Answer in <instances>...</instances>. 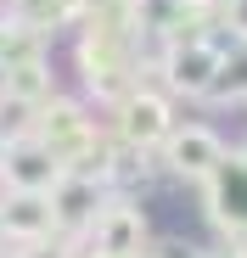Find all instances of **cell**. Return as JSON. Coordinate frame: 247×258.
Instances as JSON below:
<instances>
[{"label":"cell","mask_w":247,"mask_h":258,"mask_svg":"<svg viewBox=\"0 0 247 258\" xmlns=\"http://www.w3.org/2000/svg\"><path fill=\"white\" fill-rule=\"evenodd\" d=\"M202 202H208V219L241 247L247 241V152H230L208 180H202Z\"/></svg>","instance_id":"obj_1"},{"label":"cell","mask_w":247,"mask_h":258,"mask_svg":"<svg viewBox=\"0 0 247 258\" xmlns=\"http://www.w3.org/2000/svg\"><path fill=\"white\" fill-rule=\"evenodd\" d=\"M225 157H230V152H225V141H219V129H208V123H174L169 141H163V168L180 174V180H197V185L208 180Z\"/></svg>","instance_id":"obj_2"},{"label":"cell","mask_w":247,"mask_h":258,"mask_svg":"<svg viewBox=\"0 0 247 258\" xmlns=\"http://www.w3.org/2000/svg\"><path fill=\"white\" fill-rule=\"evenodd\" d=\"M62 174H68V163L39 141V135L12 141L6 157H0V180H6V191H56Z\"/></svg>","instance_id":"obj_3"},{"label":"cell","mask_w":247,"mask_h":258,"mask_svg":"<svg viewBox=\"0 0 247 258\" xmlns=\"http://www.w3.org/2000/svg\"><path fill=\"white\" fill-rule=\"evenodd\" d=\"M219 62H225V45H214V39H174V45L163 51L169 90H180V96H208L214 79H219Z\"/></svg>","instance_id":"obj_4"},{"label":"cell","mask_w":247,"mask_h":258,"mask_svg":"<svg viewBox=\"0 0 247 258\" xmlns=\"http://www.w3.org/2000/svg\"><path fill=\"white\" fill-rule=\"evenodd\" d=\"M169 129H174V118H169V101H163V96L130 90V96L118 101V141H124V146L152 152V146L169 141Z\"/></svg>","instance_id":"obj_5"},{"label":"cell","mask_w":247,"mask_h":258,"mask_svg":"<svg viewBox=\"0 0 247 258\" xmlns=\"http://www.w3.org/2000/svg\"><path fill=\"white\" fill-rule=\"evenodd\" d=\"M141 236H146V219L135 202H107L101 219L90 225V252L96 258H141Z\"/></svg>","instance_id":"obj_6"},{"label":"cell","mask_w":247,"mask_h":258,"mask_svg":"<svg viewBox=\"0 0 247 258\" xmlns=\"http://www.w3.org/2000/svg\"><path fill=\"white\" fill-rule=\"evenodd\" d=\"M0 230L17 236L23 247H28V241H45V236L56 230L51 191H6V202H0Z\"/></svg>","instance_id":"obj_7"},{"label":"cell","mask_w":247,"mask_h":258,"mask_svg":"<svg viewBox=\"0 0 247 258\" xmlns=\"http://www.w3.org/2000/svg\"><path fill=\"white\" fill-rule=\"evenodd\" d=\"M51 208H56V230H90L107 208V191L90 174H62V185L51 191Z\"/></svg>","instance_id":"obj_8"},{"label":"cell","mask_w":247,"mask_h":258,"mask_svg":"<svg viewBox=\"0 0 247 258\" xmlns=\"http://www.w3.org/2000/svg\"><path fill=\"white\" fill-rule=\"evenodd\" d=\"M208 96H219V101H247V39H236V45L225 51L219 79H214Z\"/></svg>","instance_id":"obj_9"},{"label":"cell","mask_w":247,"mask_h":258,"mask_svg":"<svg viewBox=\"0 0 247 258\" xmlns=\"http://www.w3.org/2000/svg\"><path fill=\"white\" fill-rule=\"evenodd\" d=\"M208 258H247L241 247H225V252H208Z\"/></svg>","instance_id":"obj_10"},{"label":"cell","mask_w":247,"mask_h":258,"mask_svg":"<svg viewBox=\"0 0 247 258\" xmlns=\"http://www.w3.org/2000/svg\"><path fill=\"white\" fill-rule=\"evenodd\" d=\"M0 258H23V252H0Z\"/></svg>","instance_id":"obj_11"},{"label":"cell","mask_w":247,"mask_h":258,"mask_svg":"<svg viewBox=\"0 0 247 258\" xmlns=\"http://www.w3.org/2000/svg\"><path fill=\"white\" fill-rule=\"evenodd\" d=\"M0 236H6V230H0Z\"/></svg>","instance_id":"obj_12"}]
</instances>
